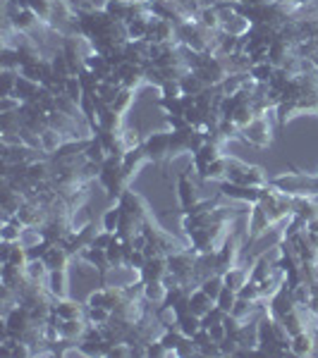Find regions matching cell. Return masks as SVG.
Wrapping results in <instances>:
<instances>
[{"label": "cell", "instance_id": "8", "mask_svg": "<svg viewBox=\"0 0 318 358\" xmlns=\"http://www.w3.org/2000/svg\"><path fill=\"white\" fill-rule=\"evenodd\" d=\"M221 36H223V31H216V29L206 27L204 22H199V20L184 22V24L177 27V38H180V43L196 50V53L218 50V45H221Z\"/></svg>", "mask_w": 318, "mask_h": 358}, {"label": "cell", "instance_id": "2", "mask_svg": "<svg viewBox=\"0 0 318 358\" xmlns=\"http://www.w3.org/2000/svg\"><path fill=\"white\" fill-rule=\"evenodd\" d=\"M77 27L94 45L96 53L111 57L132 41L127 24L91 3H77Z\"/></svg>", "mask_w": 318, "mask_h": 358}, {"label": "cell", "instance_id": "3", "mask_svg": "<svg viewBox=\"0 0 318 358\" xmlns=\"http://www.w3.org/2000/svg\"><path fill=\"white\" fill-rule=\"evenodd\" d=\"M294 213V196L282 192V189L273 187V184H265L263 194L258 199V203L251 206V215L249 222H247V229H249V236L247 241H256L261 239L265 232H270L273 227H277L280 222H285Z\"/></svg>", "mask_w": 318, "mask_h": 358}, {"label": "cell", "instance_id": "15", "mask_svg": "<svg viewBox=\"0 0 318 358\" xmlns=\"http://www.w3.org/2000/svg\"><path fill=\"white\" fill-rule=\"evenodd\" d=\"M48 289L55 294L57 299H67L69 296V270H55L48 273Z\"/></svg>", "mask_w": 318, "mask_h": 358}, {"label": "cell", "instance_id": "17", "mask_svg": "<svg viewBox=\"0 0 318 358\" xmlns=\"http://www.w3.org/2000/svg\"><path fill=\"white\" fill-rule=\"evenodd\" d=\"M120 215H123V210H120V206L115 203L113 208H108V210L103 213V217H101V227L115 234V232H118V227H120Z\"/></svg>", "mask_w": 318, "mask_h": 358}, {"label": "cell", "instance_id": "1", "mask_svg": "<svg viewBox=\"0 0 318 358\" xmlns=\"http://www.w3.org/2000/svg\"><path fill=\"white\" fill-rule=\"evenodd\" d=\"M189 172H192V165L177 177V199H180L182 208L184 236H187L189 248H194L196 253L216 251L235 229L240 213L235 208L221 203L223 194L213 196V199H199L196 187L189 179Z\"/></svg>", "mask_w": 318, "mask_h": 358}, {"label": "cell", "instance_id": "5", "mask_svg": "<svg viewBox=\"0 0 318 358\" xmlns=\"http://www.w3.org/2000/svg\"><path fill=\"white\" fill-rule=\"evenodd\" d=\"M204 182H233L242 184V187H265L270 182L268 175L263 172V167L249 165L244 160L235 158V155H221L218 160H213L208 167Z\"/></svg>", "mask_w": 318, "mask_h": 358}, {"label": "cell", "instance_id": "11", "mask_svg": "<svg viewBox=\"0 0 318 358\" xmlns=\"http://www.w3.org/2000/svg\"><path fill=\"white\" fill-rule=\"evenodd\" d=\"M144 148L148 153V160L153 165H165L175 158V151H172V131H155V134H148L144 138Z\"/></svg>", "mask_w": 318, "mask_h": 358}, {"label": "cell", "instance_id": "6", "mask_svg": "<svg viewBox=\"0 0 318 358\" xmlns=\"http://www.w3.org/2000/svg\"><path fill=\"white\" fill-rule=\"evenodd\" d=\"M20 5L34 10L46 27H50L62 38L69 34H79L77 27V5L69 0H17Z\"/></svg>", "mask_w": 318, "mask_h": 358}, {"label": "cell", "instance_id": "7", "mask_svg": "<svg viewBox=\"0 0 318 358\" xmlns=\"http://www.w3.org/2000/svg\"><path fill=\"white\" fill-rule=\"evenodd\" d=\"M256 330H258V354H265V356H287V354H292V351H290L292 334L287 332V327L282 325V322L277 320V317L270 313L268 308L258 315Z\"/></svg>", "mask_w": 318, "mask_h": 358}, {"label": "cell", "instance_id": "18", "mask_svg": "<svg viewBox=\"0 0 318 358\" xmlns=\"http://www.w3.org/2000/svg\"><path fill=\"white\" fill-rule=\"evenodd\" d=\"M235 303H237V292H233L230 287H225V289L221 292V296H218L216 306H221L225 313H230V310L235 308Z\"/></svg>", "mask_w": 318, "mask_h": 358}, {"label": "cell", "instance_id": "4", "mask_svg": "<svg viewBox=\"0 0 318 358\" xmlns=\"http://www.w3.org/2000/svg\"><path fill=\"white\" fill-rule=\"evenodd\" d=\"M189 48L180 41L170 43H153L151 55L146 62V79L148 84L163 89L165 84L180 82L189 72Z\"/></svg>", "mask_w": 318, "mask_h": 358}, {"label": "cell", "instance_id": "9", "mask_svg": "<svg viewBox=\"0 0 318 358\" xmlns=\"http://www.w3.org/2000/svg\"><path fill=\"white\" fill-rule=\"evenodd\" d=\"M240 251H242V236L237 229L228 234V239L223 241L221 248L216 251H208V258H211L213 273L216 275H225L228 270H233L237 261H240Z\"/></svg>", "mask_w": 318, "mask_h": 358}, {"label": "cell", "instance_id": "14", "mask_svg": "<svg viewBox=\"0 0 318 358\" xmlns=\"http://www.w3.org/2000/svg\"><path fill=\"white\" fill-rule=\"evenodd\" d=\"M213 306H216V301H213L201 287H196V289H192V294H189V310H192L194 315L204 317L206 313H211Z\"/></svg>", "mask_w": 318, "mask_h": 358}, {"label": "cell", "instance_id": "16", "mask_svg": "<svg viewBox=\"0 0 318 358\" xmlns=\"http://www.w3.org/2000/svg\"><path fill=\"white\" fill-rule=\"evenodd\" d=\"M201 289H204L208 296L213 299V301H218V296H221V292L225 289V280L223 275H211L206 277L204 282H201Z\"/></svg>", "mask_w": 318, "mask_h": 358}, {"label": "cell", "instance_id": "12", "mask_svg": "<svg viewBox=\"0 0 318 358\" xmlns=\"http://www.w3.org/2000/svg\"><path fill=\"white\" fill-rule=\"evenodd\" d=\"M292 356H314L318 354V334L316 330H304L299 334H292Z\"/></svg>", "mask_w": 318, "mask_h": 358}, {"label": "cell", "instance_id": "10", "mask_svg": "<svg viewBox=\"0 0 318 358\" xmlns=\"http://www.w3.org/2000/svg\"><path fill=\"white\" fill-rule=\"evenodd\" d=\"M103 10L111 13L113 17H118L120 22H125L127 27L134 20H141L151 13L148 8V0H106L103 3Z\"/></svg>", "mask_w": 318, "mask_h": 358}, {"label": "cell", "instance_id": "13", "mask_svg": "<svg viewBox=\"0 0 318 358\" xmlns=\"http://www.w3.org/2000/svg\"><path fill=\"white\" fill-rule=\"evenodd\" d=\"M251 265H254V261L249 263V265H235L233 270H228V273L223 275V280H225V287H230L233 292H240L242 287L249 282V275H251Z\"/></svg>", "mask_w": 318, "mask_h": 358}]
</instances>
